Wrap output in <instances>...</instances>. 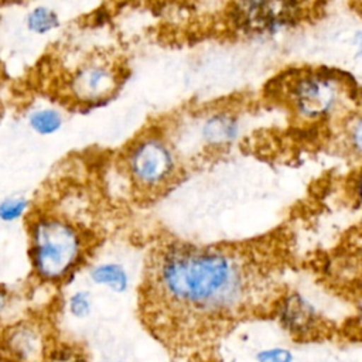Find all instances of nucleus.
<instances>
[{"instance_id":"aec40b11","label":"nucleus","mask_w":362,"mask_h":362,"mask_svg":"<svg viewBox=\"0 0 362 362\" xmlns=\"http://www.w3.org/2000/svg\"><path fill=\"white\" fill-rule=\"evenodd\" d=\"M351 44H352L355 58L362 59V27L354 31L352 38H351Z\"/></svg>"},{"instance_id":"0eeeda50","label":"nucleus","mask_w":362,"mask_h":362,"mask_svg":"<svg viewBox=\"0 0 362 362\" xmlns=\"http://www.w3.org/2000/svg\"><path fill=\"white\" fill-rule=\"evenodd\" d=\"M273 320L297 344H313L338 338L339 324L322 313L305 294L287 288L277 304Z\"/></svg>"},{"instance_id":"ddd939ff","label":"nucleus","mask_w":362,"mask_h":362,"mask_svg":"<svg viewBox=\"0 0 362 362\" xmlns=\"http://www.w3.org/2000/svg\"><path fill=\"white\" fill-rule=\"evenodd\" d=\"M90 277L96 284L106 286L116 293L124 291L129 284V277H127L126 270L117 263L98 264L90 272Z\"/></svg>"},{"instance_id":"4be33fe9","label":"nucleus","mask_w":362,"mask_h":362,"mask_svg":"<svg viewBox=\"0 0 362 362\" xmlns=\"http://www.w3.org/2000/svg\"><path fill=\"white\" fill-rule=\"evenodd\" d=\"M7 303H8V293L6 291V288L3 286H0V317L3 315L4 310L7 308Z\"/></svg>"},{"instance_id":"412c9836","label":"nucleus","mask_w":362,"mask_h":362,"mask_svg":"<svg viewBox=\"0 0 362 362\" xmlns=\"http://www.w3.org/2000/svg\"><path fill=\"white\" fill-rule=\"evenodd\" d=\"M187 362H222V361L218 359L216 356H214V354L211 351H208V352H202V354L188 358Z\"/></svg>"},{"instance_id":"39448f33","label":"nucleus","mask_w":362,"mask_h":362,"mask_svg":"<svg viewBox=\"0 0 362 362\" xmlns=\"http://www.w3.org/2000/svg\"><path fill=\"white\" fill-rule=\"evenodd\" d=\"M304 17L300 0H233L229 23L250 40H270L296 28Z\"/></svg>"},{"instance_id":"423d86ee","label":"nucleus","mask_w":362,"mask_h":362,"mask_svg":"<svg viewBox=\"0 0 362 362\" xmlns=\"http://www.w3.org/2000/svg\"><path fill=\"white\" fill-rule=\"evenodd\" d=\"M123 82L120 66L103 55L78 62L64 79V95L75 106L100 107L110 102Z\"/></svg>"},{"instance_id":"f3484780","label":"nucleus","mask_w":362,"mask_h":362,"mask_svg":"<svg viewBox=\"0 0 362 362\" xmlns=\"http://www.w3.org/2000/svg\"><path fill=\"white\" fill-rule=\"evenodd\" d=\"M90 297L88 291H76L69 298V311L76 318H85L90 313Z\"/></svg>"},{"instance_id":"6ab92c4d","label":"nucleus","mask_w":362,"mask_h":362,"mask_svg":"<svg viewBox=\"0 0 362 362\" xmlns=\"http://www.w3.org/2000/svg\"><path fill=\"white\" fill-rule=\"evenodd\" d=\"M351 187H352V197H354L356 205L362 209V165L355 173Z\"/></svg>"},{"instance_id":"9d476101","label":"nucleus","mask_w":362,"mask_h":362,"mask_svg":"<svg viewBox=\"0 0 362 362\" xmlns=\"http://www.w3.org/2000/svg\"><path fill=\"white\" fill-rule=\"evenodd\" d=\"M25 123L34 134L49 137L59 133L65 126V113L57 105L38 103L25 113Z\"/></svg>"},{"instance_id":"dca6fc26","label":"nucleus","mask_w":362,"mask_h":362,"mask_svg":"<svg viewBox=\"0 0 362 362\" xmlns=\"http://www.w3.org/2000/svg\"><path fill=\"white\" fill-rule=\"evenodd\" d=\"M42 362H88L79 349L66 344L49 346Z\"/></svg>"},{"instance_id":"a211bd4d","label":"nucleus","mask_w":362,"mask_h":362,"mask_svg":"<svg viewBox=\"0 0 362 362\" xmlns=\"http://www.w3.org/2000/svg\"><path fill=\"white\" fill-rule=\"evenodd\" d=\"M293 355L284 348H269L257 354V362H291Z\"/></svg>"},{"instance_id":"f8f14e48","label":"nucleus","mask_w":362,"mask_h":362,"mask_svg":"<svg viewBox=\"0 0 362 362\" xmlns=\"http://www.w3.org/2000/svg\"><path fill=\"white\" fill-rule=\"evenodd\" d=\"M346 294L352 304V313L339 322L338 338L362 342V279L359 283L351 284Z\"/></svg>"},{"instance_id":"6e6552de","label":"nucleus","mask_w":362,"mask_h":362,"mask_svg":"<svg viewBox=\"0 0 362 362\" xmlns=\"http://www.w3.org/2000/svg\"><path fill=\"white\" fill-rule=\"evenodd\" d=\"M194 133L197 143L206 151H223L242 139L243 122L232 109L212 107L195 119Z\"/></svg>"},{"instance_id":"f03ea898","label":"nucleus","mask_w":362,"mask_h":362,"mask_svg":"<svg viewBox=\"0 0 362 362\" xmlns=\"http://www.w3.org/2000/svg\"><path fill=\"white\" fill-rule=\"evenodd\" d=\"M27 230L33 272L44 283L58 284L68 279L92 246L85 228L52 209H33Z\"/></svg>"},{"instance_id":"f257e3e1","label":"nucleus","mask_w":362,"mask_h":362,"mask_svg":"<svg viewBox=\"0 0 362 362\" xmlns=\"http://www.w3.org/2000/svg\"><path fill=\"white\" fill-rule=\"evenodd\" d=\"M293 263L281 239L197 243L161 238L146 255L140 320L175 358L212 351L236 328L273 320L290 287Z\"/></svg>"},{"instance_id":"20e7f679","label":"nucleus","mask_w":362,"mask_h":362,"mask_svg":"<svg viewBox=\"0 0 362 362\" xmlns=\"http://www.w3.org/2000/svg\"><path fill=\"white\" fill-rule=\"evenodd\" d=\"M120 167L133 191L156 197L170 188L181 173V156L173 139L161 129H147L127 143Z\"/></svg>"},{"instance_id":"5701e85b","label":"nucleus","mask_w":362,"mask_h":362,"mask_svg":"<svg viewBox=\"0 0 362 362\" xmlns=\"http://www.w3.org/2000/svg\"><path fill=\"white\" fill-rule=\"evenodd\" d=\"M51 1H55V3H59V4H88V3H92L95 0H51Z\"/></svg>"},{"instance_id":"9b49d317","label":"nucleus","mask_w":362,"mask_h":362,"mask_svg":"<svg viewBox=\"0 0 362 362\" xmlns=\"http://www.w3.org/2000/svg\"><path fill=\"white\" fill-rule=\"evenodd\" d=\"M24 30L34 37H48L62 25L59 11L49 3H35L23 16Z\"/></svg>"},{"instance_id":"7ed1b4c3","label":"nucleus","mask_w":362,"mask_h":362,"mask_svg":"<svg viewBox=\"0 0 362 362\" xmlns=\"http://www.w3.org/2000/svg\"><path fill=\"white\" fill-rule=\"evenodd\" d=\"M279 89L287 107L307 123L331 120L359 95V83L352 75L327 66L287 72Z\"/></svg>"},{"instance_id":"2eb2a0df","label":"nucleus","mask_w":362,"mask_h":362,"mask_svg":"<svg viewBox=\"0 0 362 362\" xmlns=\"http://www.w3.org/2000/svg\"><path fill=\"white\" fill-rule=\"evenodd\" d=\"M345 141L348 148L362 158V110L354 112L345 124Z\"/></svg>"},{"instance_id":"1a4fd4ad","label":"nucleus","mask_w":362,"mask_h":362,"mask_svg":"<svg viewBox=\"0 0 362 362\" xmlns=\"http://www.w3.org/2000/svg\"><path fill=\"white\" fill-rule=\"evenodd\" d=\"M45 328L34 321H20L7 327L0 338L6 362H42L48 349Z\"/></svg>"},{"instance_id":"4468645a","label":"nucleus","mask_w":362,"mask_h":362,"mask_svg":"<svg viewBox=\"0 0 362 362\" xmlns=\"http://www.w3.org/2000/svg\"><path fill=\"white\" fill-rule=\"evenodd\" d=\"M31 211L33 202L23 194H11L0 199V221L4 223L27 219Z\"/></svg>"}]
</instances>
